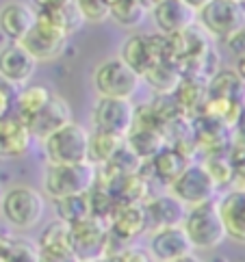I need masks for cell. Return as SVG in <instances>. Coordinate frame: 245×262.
Listing matches in <instances>:
<instances>
[{"mask_svg":"<svg viewBox=\"0 0 245 262\" xmlns=\"http://www.w3.org/2000/svg\"><path fill=\"white\" fill-rule=\"evenodd\" d=\"M46 212L44 193L28 184H15L7 189L0 200V217L17 232L33 230L42 223Z\"/></svg>","mask_w":245,"mask_h":262,"instance_id":"obj_1","label":"cell"},{"mask_svg":"<svg viewBox=\"0 0 245 262\" xmlns=\"http://www.w3.org/2000/svg\"><path fill=\"white\" fill-rule=\"evenodd\" d=\"M98 180V167L91 163H72V165H54L48 163L44 169V195L54 202L70 195L89 193Z\"/></svg>","mask_w":245,"mask_h":262,"instance_id":"obj_2","label":"cell"},{"mask_svg":"<svg viewBox=\"0 0 245 262\" xmlns=\"http://www.w3.org/2000/svg\"><path fill=\"white\" fill-rule=\"evenodd\" d=\"M180 226L187 234V238L191 241L193 249L211 251L226 241V230L217 210V200L189 206Z\"/></svg>","mask_w":245,"mask_h":262,"instance_id":"obj_3","label":"cell"},{"mask_svg":"<svg viewBox=\"0 0 245 262\" xmlns=\"http://www.w3.org/2000/svg\"><path fill=\"white\" fill-rule=\"evenodd\" d=\"M42 147L46 161L54 165L89 163V130L76 121H70L46 137Z\"/></svg>","mask_w":245,"mask_h":262,"instance_id":"obj_4","label":"cell"},{"mask_svg":"<svg viewBox=\"0 0 245 262\" xmlns=\"http://www.w3.org/2000/svg\"><path fill=\"white\" fill-rule=\"evenodd\" d=\"M68 39L70 35L54 22V17L48 11H37L33 29L26 33L20 43L33 54L37 63H48L61 57L65 46H68Z\"/></svg>","mask_w":245,"mask_h":262,"instance_id":"obj_5","label":"cell"},{"mask_svg":"<svg viewBox=\"0 0 245 262\" xmlns=\"http://www.w3.org/2000/svg\"><path fill=\"white\" fill-rule=\"evenodd\" d=\"M197 26L215 39L226 41L245 26L243 0H211L197 11Z\"/></svg>","mask_w":245,"mask_h":262,"instance_id":"obj_6","label":"cell"},{"mask_svg":"<svg viewBox=\"0 0 245 262\" xmlns=\"http://www.w3.org/2000/svg\"><path fill=\"white\" fill-rule=\"evenodd\" d=\"M141 76L130 70L119 57L102 61L93 70V87H96L100 98H121L133 100L141 87Z\"/></svg>","mask_w":245,"mask_h":262,"instance_id":"obj_7","label":"cell"},{"mask_svg":"<svg viewBox=\"0 0 245 262\" xmlns=\"http://www.w3.org/2000/svg\"><path fill=\"white\" fill-rule=\"evenodd\" d=\"M167 189L178 202L189 208V206L213 202L219 186L215 184V180L206 171V167L202 163H189Z\"/></svg>","mask_w":245,"mask_h":262,"instance_id":"obj_8","label":"cell"},{"mask_svg":"<svg viewBox=\"0 0 245 262\" xmlns=\"http://www.w3.org/2000/svg\"><path fill=\"white\" fill-rule=\"evenodd\" d=\"M135 121V104L133 100L121 98H100L96 100L91 111V124L96 130L111 133L115 137L126 139Z\"/></svg>","mask_w":245,"mask_h":262,"instance_id":"obj_9","label":"cell"},{"mask_svg":"<svg viewBox=\"0 0 245 262\" xmlns=\"http://www.w3.org/2000/svg\"><path fill=\"white\" fill-rule=\"evenodd\" d=\"M109 236V223L87 217L70 226V243L78 260H100L105 256V245Z\"/></svg>","mask_w":245,"mask_h":262,"instance_id":"obj_10","label":"cell"},{"mask_svg":"<svg viewBox=\"0 0 245 262\" xmlns=\"http://www.w3.org/2000/svg\"><path fill=\"white\" fill-rule=\"evenodd\" d=\"M146 251L152 262H180L193 254V245L187 238L182 226H169L152 230Z\"/></svg>","mask_w":245,"mask_h":262,"instance_id":"obj_11","label":"cell"},{"mask_svg":"<svg viewBox=\"0 0 245 262\" xmlns=\"http://www.w3.org/2000/svg\"><path fill=\"white\" fill-rule=\"evenodd\" d=\"M37 65L39 63L20 41H9L0 48V78L17 89L33 80Z\"/></svg>","mask_w":245,"mask_h":262,"instance_id":"obj_12","label":"cell"},{"mask_svg":"<svg viewBox=\"0 0 245 262\" xmlns=\"http://www.w3.org/2000/svg\"><path fill=\"white\" fill-rule=\"evenodd\" d=\"M150 15H152L156 31L163 35L182 33L197 24V11L182 0H158L150 9Z\"/></svg>","mask_w":245,"mask_h":262,"instance_id":"obj_13","label":"cell"},{"mask_svg":"<svg viewBox=\"0 0 245 262\" xmlns=\"http://www.w3.org/2000/svg\"><path fill=\"white\" fill-rule=\"evenodd\" d=\"M70 121H72V108L68 100L59 96V93H52V98L46 102L44 108L37 111L31 119H26V126L31 130L33 139L44 141L48 135H52L54 130H59L65 124H70Z\"/></svg>","mask_w":245,"mask_h":262,"instance_id":"obj_14","label":"cell"},{"mask_svg":"<svg viewBox=\"0 0 245 262\" xmlns=\"http://www.w3.org/2000/svg\"><path fill=\"white\" fill-rule=\"evenodd\" d=\"M33 141L35 139L22 117H17L15 113L0 117V158L3 161L24 156L31 149Z\"/></svg>","mask_w":245,"mask_h":262,"instance_id":"obj_15","label":"cell"},{"mask_svg":"<svg viewBox=\"0 0 245 262\" xmlns=\"http://www.w3.org/2000/svg\"><path fill=\"white\" fill-rule=\"evenodd\" d=\"M37 20V11L33 5L22 0H9L0 7V33L9 41H22L26 33L33 29Z\"/></svg>","mask_w":245,"mask_h":262,"instance_id":"obj_16","label":"cell"},{"mask_svg":"<svg viewBox=\"0 0 245 262\" xmlns=\"http://www.w3.org/2000/svg\"><path fill=\"white\" fill-rule=\"evenodd\" d=\"M217 210L226 230V238L245 245V191L232 189L217 200Z\"/></svg>","mask_w":245,"mask_h":262,"instance_id":"obj_17","label":"cell"},{"mask_svg":"<svg viewBox=\"0 0 245 262\" xmlns=\"http://www.w3.org/2000/svg\"><path fill=\"white\" fill-rule=\"evenodd\" d=\"M144 210L148 217V230H161L169 226H180L185 219L187 206L178 202L172 193H161L146 200Z\"/></svg>","mask_w":245,"mask_h":262,"instance_id":"obj_18","label":"cell"},{"mask_svg":"<svg viewBox=\"0 0 245 262\" xmlns=\"http://www.w3.org/2000/svg\"><path fill=\"white\" fill-rule=\"evenodd\" d=\"M109 230L121 241H133L148 232V217L144 204H117L109 217Z\"/></svg>","mask_w":245,"mask_h":262,"instance_id":"obj_19","label":"cell"},{"mask_svg":"<svg viewBox=\"0 0 245 262\" xmlns=\"http://www.w3.org/2000/svg\"><path fill=\"white\" fill-rule=\"evenodd\" d=\"M119 59L124 61L130 70H135L139 76H144L154 63H158L150 35H139V33L130 35L128 39L121 43Z\"/></svg>","mask_w":245,"mask_h":262,"instance_id":"obj_20","label":"cell"},{"mask_svg":"<svg viewBox=\"0 0 245 262\" xmlns=\"http://www.w3.org/2000/svg\"><path fill=\"white\" fill-rule=\"evenodd\" d=\"M126 147L133 152L141 163H150L152 158L165 147V137L158 128H150V126H133L130 133L124 139Z\"/></svg>","mask_w":245,"mask_h":262,"instance_id":"obj_21","label":"cell"},{"mask_svg":"<svg viewBox=\"0 0 245 262\" xmlns=\"http://www.w3.org/2000/svg\"><path fill=\"white\" fill-rule=\"evenodd\" d=\"M206 96L245 104V82L234 70H217L206 80Z\"/></svg>","mask_w":245,"mask_h":262,"instance_id":"obj_22","label":"cell"},{"mask_svg":"<svg viewBox=\"0 0 245 262\" xmlns=\"http://www.w3.org/2000/svg\"><path fill=\"white\" fill-rule=\"evenodd\" d=\"M52 89L42 82H28V85L20 87L15 91V100H13V113L17 117H22L24 121L31 119L37 111L44 108V104L52 98Z\"/></svg>","mask_w":245,"mask_h":262,"instance_id":"obj_23","label":"cell"},{"mask_svg":"<svg viewBox=\"0 0 245 262\" xmlns=\"http://www.w3.org/2000/svg\"><path fill=\"white\" fill-rule=\"evenodd\" d=\"M141 80H144L156 96H172L178 87V82L182 80V74H180V68H178L176 63L158 61L141 76Z\"/></svg>","mask_w":245,"mask_h":262,"instance_id":"obj_24","label":"cell"},{"mask_svg":"<svg viewBox=\"0 0 245 262\" xmlns=\"http://www.w3.org/2000/svg\"><path fill=\"white\" fill-rule=\"evenodd\" d=\"M187 165H189V161H187V156L180 152V149L165 145L161 152L150 161V169L154 171V178L158 182H163V184L169 186L178 176H180V171L185 169Z\"/></svg>","mask_w":245,"mask_h":262,"instance_id":"obj_25","label":"cell"},{"mask_svg":"<svg viewBox=\"0 0 245 262\" xmlns=\"http://www.w3.org/2000/svg\"><path fill=\"white\" fill-rule=\"evenodd\" d=\"M124 145V139L115 137L111 133H102V130L93 128L89 133V158L87 161L96 167L107 165L113 156L119 152V147Z\"/></svg>","mask_w":245,"mask_h":262,"instance_id":"obj_26","label":"cell"},{"mask_svg":"<svg viewBox=\"0 0 245 262\" xmlns=\"http://www.w3.org/2000/svg\"><path fill=\"white\" fill-rule=\"evenodd\" d=\"M52 206H54V210H56V219L63 221V223H68V226L91 217V206H89V195L87 193L54 200Z\"/></svg>","mask_w":245,"mask_h":262,"instance_id":"obj_27","label":"cell"},{"mask_svg":"<svg viewBox=\"0 0 245 262\" xmlns=\"http://www.w3.org/2000/svg\"><path fill=\"white\" fill-rule=\"evenodd\" d=\"M148 13L150 11L144 7L141 0H115V3H111L109 17L117 26H124V29H137V26L146 20Z\"/></svg>","mask_w":245,"mask_h":262,"instance_id":"obj_28","label":"cell"},{"mask_svg":"<svg viewBox=\"0 0 245 262\" xmlns=\"http://www.w3.org/2000/svg\"><path fill=\"white\" fill-rule=\"evenodd\" d=\"M35 245L39 249H56V247H72L70 243V226L63 221H50L48 226H46L39 236H37Z\"/></svg>","mask_w":245,"mask_h":262,"instance_id":"obj_29","label":"cell"},{"mask_svg":"<svg viewBox=\"0 0 245 262\" xmlns=\"http://www.w3.org/2000/svg\"><path fill=\"white\" fill-rule=\"evenodd\" d=\"M52 17H54V22L61 26V29L68 33V35H74V33H78L83 29V24H87L85 22V17L80 15L78 11V7L74 0H68L65 5H61L59 9H54V11H48Z\"/></svg>","mask_w":245,"mask_h":262,"instance_id":"obj_30","label":"cell"},{"mask_svg":"<svg viewBox=\"0 0 245 262\" xmlns=\"http://www.w3.org/2000/svg\"><path fill=\"white\" fill-rule=\"evenodd\" d=\"M206 167V171L211 173L217 186H228L232 180V161L230 156H221L219 152H213L206 161L202 163Z\"/></svg>","mask_w":245,"mask_h":262,"instance_id":"obj_31","label":"cell"},{"mask_svg":"<svg viewBox=\"0 0 245 262\" xmlns=\"http://www.w3.org/2000/svg\"><path fill=\"white\" fill-rule=\"evenodd\" d=\"M78 7L80 15L85 17V22L89 24H102L109 20V13H111V7L107 0H74Z\"/></svg>","mask_w":245,"mask_h":262,"instance_id":"obj_32","label":"cell"},{"mask_svg":"<svg viewBox=\"0 0 245 262\" xmlns=\"http://www.w3.org/2000/svg\"><path fill=\"white\" fill-rule=\"evenodd\" d=\"M37 260H39V249H37V245L33 241H26L20 236L13 238V245L5 258V262H37Z\"/></svg>","mask_w":245,"mask_h":262,"instance_id":"obj_33","label":"cell"},{"mask_svg":"<svg viewBox=\"0 0 245 262\" xmlns=\"http://www.w3.org/2000/svg\"><path fill=\"white\" fill-rule=\"evenodd\" d=\"M37 262H80V260L74 254L72 247H56V249H39V260Z\"/></svg>","mask_w":245,"mask_h":262,"instance_id":"obj_34","label":"cell"},{"mask_svg":"<svg viewBox=\"0 0 245 262\" xmlns=\"http://www.w3.org/2000/svg\"><path fill=\"white\" fill-rule=\"evenodd\" d=\"M105 262H152V258L148 256V251H141L137 247H124L121 251H117L115 256H109V258H102Z\"/></svg>","mask_w":245,"mask_h":262,"instance_id":"obj_35","label":"cell"},{"mask_svg":"<svg viewBox=\"0 0 245 262\" xmlns=\"http://www.w3.org/2000/svg\"><path fill=\"white\" fill-rule=\"evenodd\" d=\"M13 100H15V87L0 78V117L13 113Z\"/></svg>","mask_w":245,"mask_h":262,"instance_id":"obj_36","label":"cell"},{"mask_svg":"<svg viewBox=\"0 0 245 262\" xmlns=\"http://www.w3.org/2000/svg\"><path fill=\"white\" fill-rule=\"evenodd\" d=\"M226 46H228V50L234 59L239 57H245V26L239 29L234 35H230L228 39H226Z\"/></svg>","mask_w":245,"mask_h":262,"instance_id":"obj_37","label":"cell"},{"mask_svg":"<svg viewBox=\"0 0 245 262\" xmlns=\"http://www.w3.org/2000/svg\"><path fill=\"white\" fill-rule=\"evenodd\" d=\"M232 130H234V143H239V145L245 147V104L241 106L237 119H234Z\"/></svg>","mask_w":245,"mask_h":262,"instance_id":"obj_38","label":"cell"},{"mask_svg":"<svg viewBox=\"0 0 245 262\" xmlns=\"http://www.w3.org/2000/svg\"><path fill=\"white\" fill-rule=\"evenodd\" d=\"M31 3L35 7V11H54V9H59L68 0H31Z\"/></svg>","mask_w":245,"mask_h":262,"instance_id":"obj_39","label":"cell"},{"mask_svg":"<svg viewBox=\"0 0 245 262\" xmlns=\"http://www.w3.org/2000/svg\"><path fill=\"white\" fill-rule=\"evenodd\" d=\"M13 238H15V234L0 230V260H5V258H7L9 249H11V245H13Z\"/></svg>","mask_w":245,"mask_h":262,"instance_id":"obj_40","label":"cell"},{"mask_svg":"<svg viewBox=\"0 0 245 262\" xmlns=\"http://www.w3.org/2000/svg\"><path fill=\"white\" fill-rule=\"evenodd\" d=\"M234 72L239 74V78L245 82V57H239L237 63H234Z\"/></svg>","mask_w":245,"mask_h":262,"instance_id":"obj_41","label":"cell"},{"mask_svg":"<svg viewBox=\"0 0 245 262\" xmlns=\"http://www.w3.org/2000/svg\"><path fill=\"white\" fill-rule=\"evenodd\" d=\"M182 3H187L191 9H195V11H200V9H202L206 3H211V0H182Z\"/></svg>","mask_w":245,"mask_h":262,"instance_id":"obj_42","label":"cell"},{"mask_svg":"<svg viewBox=\"0 0 245 262\" xmlns=\"http://www.w3.org/2000/svg\"><path fill=\"white\" fill-rule=\"evenodd\" d=\"M202 262H230L226 256H221V254H213L211 258H206V260H202Z\"/></svg>","mask_w":245,"mask_h":262,"instance_id":"obj_43","label":"cell"},{"mask_svg":"<svg viewBox=\"0 0 245 262\" xmlns=\"http://www.w3.org/2000/svg\"><path fill=\"white\" fill-rule=\"evenodd\" d=\"M180 262H202V260H197V258H193V254H191L189 258H185V260H180Z\"/></svg>","mask_w":245,"mask_h":262,"instance_id":"obj_44","label":"cell"},{"mask_svg":"<svg viewBox=\"0 0 245 262\" xmlns=\"http://www.w3.org/2000/svg\"><path fill=\"white\" fill-rule=\"evenodd\" d=\"M80 262H105V260L100 258V260H80Z\"/></svg>","mask_w":245,"mask_h":262,"instance_id":"obj_45","label":"cell"},{"mask_svg":"<svg viewBox=\"0 0 245 262\" xmlns=\"http://www.w3.org/2000/svg\"><path fill=\"white\" fill-rule=\"evenodd\" d=\"M0 200H3V193H0ZM0 219H3V217H0Z\"/></svg>","mask_w":245,"mask_h":262,"instance_id":"obj_46","label":"cell"},{"mask_svg":"<svg viewBox=\"0 0 245 262\" xmlns=\"http://www.w3.org/2000/svg\"><path fill=\"white\" fill-rule=\"evenodd\" d=\"M0 262H5V260H0Z\"/></svg>","mask_w":245,"mask_h":262,"instance_id":"obj_47","label":"cell"},{"mask_svg":"<svg viewBox=\"0 0 245 262\" xmlns=\"http://www.w3.org/2000/svg\"><path fill=\"white\" fill-rule=\"evenodd\" d=\"M243 3H245V0H243Z\"/></svg>","mask_w":245,"mask_h":262,"instance_id":"obj_48","label":"cell"}]
</instances>
